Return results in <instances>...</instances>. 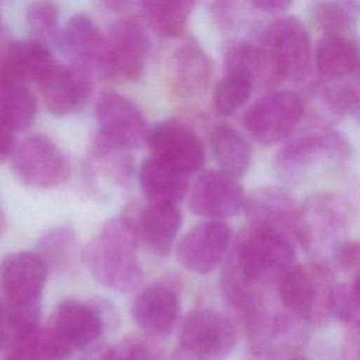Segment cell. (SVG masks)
<instances>
[{"mask_svg":"<svg viewBox=\"0 0 360 360\" xmlns=\"http://www.w3.org/2000/svg\"><path fill=\"white\" fill-rule=\"evenodd\" d=\"M345 360H360V329H353L343 346Z\"/></svg>","mask_w":360,"mask_h":360,"instance_id":"obj_39","label":"cell"},{"mask_svg":"<svg viewBox=\"0 0 360 360\" xmlns=\"http://www.w3.org/2000/svg\"><path fill=\"white\" fill-rule=\"evenodd\" d=\"M104 326L105 321L97 305L69 298L56 305L49 328L72 353L96 342Z\"/></svg>","mask_w":360,"mask_h":360,"instance_id":"obj_20","label":"cell"},{"mask_svg":"<svg viewBox=\"0 0 360 360\" xmlns=\"http://www.w3.org/2000/svg\"><path fill=\"white\" fill-rule=\"evenodd\" d=\"M89 271L101 285L129 292L139 287L143 271L138 257V229L124 218L104 224L84 252Z\"/></svg>","mask_w":360,"mask_h":360,"instance_id":"obj_2","label":"cell"},{"mask_svg":"<svg viewBox=\"0 0 360 360\" xmlns=\"http://www.w3.org/2000/svg\"><path fill=\"white\" fill-rule=\"evenodd\" d=\"M132 318L150 336H167L180 312V292L173 281L162 280L145 287L132 302Z\"/></svg>","mask_w":360,"mask_h":360,"instance_id":"obj_18","label":"cell"},{"mask_svg":"<svg viewBox=\"0 0 360 360\" xmlns=\"http://www.w3.org/2000/svg\"><path fill=\"white\" fill-rule=\"evenodd\" d=\"M11 37H10V32L7 30V25L3 20V15H1V11H0V58L1 55L4 53V51L7 49V46L11 44Z\"/></svg>","mask_w":360,"mask_h":360,"instance_id":"obj_42","label":"cell"},{"mask_svg":"<svg viewBox=\"0 0 360 360\" xmlns=\"http://www.w3.org/2000/svg\"><path fill=\"white\" fill-rule=\"evenodd\" d=\"M179 340L188 360H225L236 346V332L224 314L200 308L183 319Z\"/></svg>","mask_w":360,"mask_h":360,"instance_id":"obj_7","label":"cell"},{"mask_svg":"<svg viewBox=\"0 0 360 360\" xmlns=\"http://www.w3.org/2000/svg\"><path fill=\"white\" fill-rule=\"evenodd\" d=\"M11 167L21 183L37 190L56 187L70 173L63 150L53 139L42 134L30 135L15 145L11 153Z\"/></svg>","mask_w":360,"mask_h":360,"instance_id":"obj_6","label":"cell"},{"mask_svg":"<svg viewBox=\"0 0 360 360\" xmlns=\"http://www.w3.org/2000/svg\"><path fill=\"white\" fill-rule=\"evenodd\" d=\"M94 77L83 68L56 62L38 83L48 111L58 117L77 112L90 98Z\"/></svg>","mask_w":360,"mask_h":360,"instance_id":"obj_16","label":"cell"},{"mask_svg":"<svg viewBox=\"0 0 360 360\" xmlns=\"http://www.w3.org/2000/svg\"><path fill=\"white\" fill-rule=\"evenodd\" d=\"M359 14L357 0H321L312 11L316 27L325 35H345L356 24Z\"/></svg>","mask_w":360,"mask_h":360,"instance_id":"obj_32","label":"cell"},{"mask_svg":"<svg viewBox=\"0 0 360 360\" xmlns=\"http://www.w3.org/2000/svg\"><path fill=\"white\" fill-rule=\"evenodd\" d=\"M69 350L60 343L51 328H37L14 338L6 360H65Z\"/></svg>","mask_w":360,"mask_h":360,"instance_id":"obj_31","label":"cell"},{"mask_svg":"<svg viewBox=\"0 0 360 360\" xmlns=\"http://www.w3.org/2000/svg\"><path fill=\"white\" fill-rule=\"evenodd\" d=\"M0 77H1V68H0Z\"/></svg>","mask_w":360,"mask_h":360,"instance_id":"obj_45","label":"cell"},{"mask_svg":"<svg viewBox=\"0 0 360 360\" xmlns=\"http://www.w3.org/2000/svg\"><path fill=\"white\" fill-rule=\"evenodd\" d=\"M181 226V214L174 204L150 202L139 215L138 235L160 256L172 252Z\"/></svg>","mask_w":360,"mask_h":360,"instance_id":"obj_26","label":"cell"},{"mask_svg":"<svg viewBox=\"0 0 360 360\" xmlns=\"http://www.w3.org/2000/svg\"><path fill=\"white\" fill-rule=\"evenodd\" d=\"M231 236V228L222 219L204 221L181 238L176 248L177 260L191 273H210L225 260Z\"/></svg>","mask_w":360,"mask_h":360,"instance_id":"obj_14","label":"cell"},{"mask_svg":"<svg viewBox=\"0 0 360 360\" xmlns=\"http://www.w3.org/2000/svg\"><path fill=\"white\" fill-rule=\"evenodd\" d=\"M246 205V195L238 179L219 170L202 172L193 184L190 208L208 219H225L238 215Z\"/></svg>","mask_w":360,"mask_h":360,"instance_id":"obj_15","label":"cell"},{"mask_svg":"<svg viewBox=\"0 0 360 360\" xmlns=\"http://www.w3.org/2000/svg\"><path fill=\"white\" fill-rule=\"evenodd\" d=\"M252 91L253 84L246 76L236 72H226L214 90V108L219 115H231L250 98Z\"/></svg>","mask_w":360,"mask_h":360,"instance_id":"obj_34","label":"cell"},{"mask_svg":"<svg viewBox=\"0 0 360 360\" xmlns=\"http://www.w3.org/2000/svg\"><path fill=\"white\" fill-rule=\"evenodd\" d=\"M167 80L179 96H198L205 91L212 75V62L193 39L179 37V44L166 59Z\"/></svg>","mask_w":360,"mask_h":360,"instance_id":"obj_21","label":"cell"},{"mask_svg":"<svg viewBox=\"0 0 360 360\" xmlns=\"http://www.w3.org/2000/svg\"><path fill=\"white\" fill-rule=\"evenodd\" d=\"M25 24L34 39L58 45L62 28L60 10L55 0H31L25 7Z\"/></svg>","mask_w":360,"mask_h":360,"instance_id":"obj_33","label":"cell"},{"mask_svg":"<svg viewBox=\"0 0 360 360\" xmlns=\"http://www.w3.org/2000/svg\"><path fill=\"white\" fill-rule=\"evenodd\" d=\"M291 238L274 228L250 224L229 249L221 274L226 300L246 311L263 298L262 287L277 283L294 264Z\"/></svg>","mask_w":360,"mask_h":360,"instance_id":"obj_1","label":"cell"},{"mask_svg":"<svg viewBox=\"0 0 360 360\" xmlns=\"http://www.w3.org/2000/svg\"><path fill=\"white\" fill-rule=\"evenodd\" d=\"M226 72H236L246 76L253 89L273 90L285 77L287 72L281 60L263 44L236 42L225 53Z\"/></svg>","mask_w":360,"mask_h":360,"instance_id":"obj_22","label":"cell"},{"mask_svg":"<svg viewBox=\"0 0 360 360\" xmlns=\"http://www.w3.org/2000/svg\"><path fill=\"white\" fill-rule=\"evenodd\" d=\"M359 262H360V259H359ZM357 277H360V273H359V276Z\"/></svg>","mask_w":360,"mask_h":360,"instance_id":"obj_46","label":"cell"},{"mask_svg":"<svg viewBox=\"0 0 360 360\" xmlns=\"http://www.w3.org/2000/svg\"><path fill=\"white\" fill-rule=\"evenodd\" d=\"M347 225L345 204L332 194L311 195L300 205L295 239L314 255L335 253L345 243Z\"/></svg>","mask_w":360,"mask_h":360,"instance_id":"obj_5","label":"cell"},{"mask_svg":"<svg viewBox=\"0 0 360 360\" xmlns=\"http://www.w3.org/2000/svg\"><path fill=\"white\" fill-rule=\"evenodd\" d=\"M266 45L283 63L287 77L302 79L311 66V39L307 28L294 17L271 21L262 35Z\"/></svg>","mask_w":360,"mask_h":360,"instance_id":"obj_19","label":"cell"},{"mask_svg":"<svg viewBox=\"0 0 360 360\" xmlns=\"http://www.w3.org/2000/svg\"><path fill=\"white\" fill-rule=\"evenodd\" d=\"M38 100L27 83L7 77L1 70L0 77V121L10 129L24 131L35 120Z\"/></svg>","mask_w":360,"mask_h":360,"instance_id":"obj_29","label":"cell"},{"mask_svg":"<svg viewBox=\"0 0 360 360\" xmlns=\"http://www.w3.org/2000/svg\"><path fill=\"white\" fill-rule=\"evenodd\" d=\"M138 180L143 195L155 204H177L188 188V174L150 156L139 167Z\"/></svg>","mask_w":360,"mask_h":360,"instance_id":"obj_25","label":"cell"},{"mask_svg":"<svg viewBox=\"0 0 360 360\" xmlns=\"http://www.w3.org/2000/svg\"><path fill=\"white\" fill-rule=\"evenodd\" d=\"M49 267L38 252H14L0 264V288L4 307L41 305Z\"/></svg>","mask_w":360,"mask_h":360,"instance_id":"obj_13","label":"cell"},{"mask_svg":"<svg viewBox=\"0 0 360 360\" xmlns=\"http://www.w3.org/2000/svg\"><path fill=\"white\" fill-rule=\"evenodd\" d=\"M86 360H162L160 349L145 336H128L93 352Z\"/></svg>","mask_w":360,"mask_h":360,"instance_id":"obj_35","label":"cell"},{"mask_svg":"<svg viewBox=\"0 0 360 360\" xmlns=\"http://www.w3.org/2000/svg\"><path fill=\"white\" fill-rule=\"evenodd\" d=\"M304 115L302 98L287 90L270 91L256 100L243 115L248 132L262 145L287 138Z\"/></svg>","mask_w":360,"mask_h":360,"instance_id":"obj_9","label":"cell"},{"mask_svg":"<svg viewBox=\"0 0 360 360\" xmlns=\"http://www.w3.org/2000/svg\"><path fill=\"white\" fill-rule=\"evenodd\" d=\"M14 148H15L14 131L0 121V162L11 156Z\"/></svg>","mask_w":360,"mask_h":360,"instance_id":"obj_38","label":"cell"},{"mask_svg":"<svg viewBox=\"0 0 360 360\" xmlns=\"http://www.w3.org/2000/svg\"><path fill=\"white\" fill-rule=\"evenodd\" d=\"M150 156L179 169L186 174L197 173L205 162V148L198 134L177 120L153 125L146 136Z\"/></svg>","mask_w":360,"mask_h":360,"instance_id":"obj_12","label":"cell"},{"mask_svg":"<svg viewBox=\"0 0 360 360\" xmlns=\"http://www.w3.org/2000/svg\"><path fill=\"white\" fill-rule=\"evenodd\" d=\"M291 360H308V359H304V357H297V359H291Z\"/></svg>","mask_w":360,"mask_h":360,"instance_id":"obj_44","label":"cell"},{"mask_svg":"<svg viewBox=\"0 0 360 360\" xmlns=\"http://www.w3.org/2000/svg\"><path fill=\"white\" fill-rule=\"evenodd\" d=\"M333 315L353 329H360V277L335 287Z\"/></svg>","mask_w":360,"mask_h":360,"instance_id":"obj_37","label":"cell"},{"mask_svg":"<svg viewBox=\"0 0 360 360\" xmlns=\"http://www.w3.org/2000/svg\"><path fill=\"white\" fill-rule=\"evenodd\" d=\"M211 150L219 169L236 179L249 169L252 148L245 136L229 125H218L212 131Z\"/></svg>","mask_w":360,"mask_h":360,"instance_id":"obj_30","label":"cell"},{"mask_svg":"<svg viewBox=\"0 0 360 360\" xmlns=\"http://www.w3.org/2000/svg\"><path fill=\"white\" fill-rule=\"evenodd\" d=\"M250 224L274 228L295 238L300 205L281 187H263L246 197L245 205Z\"/></svg>","mask_w":360,"mask_h":360,"instance_id":"obj_23","label":"cell"},{"mask_svg":"<svg viewBox=\"0 0 360 360\" xmlns=\"http://www.w3.org/2000/svg\"><path fill=\"white\" fill-rule=\"evenodd\" d=\"M350 153L347 139L339 132H311L287 142L274 158V170L285 183H300L319 165L342 162Z\"/></svg>","mask_w":360,"mask_h":360,"instance_id":"obj_4","label":"cell"},{"mask_svg":"<svg viewBox=\"0 0 360 360\" xmlns=\"http://www.w3.org/2000/svg\"><path fill=\"white\" fill-rule=\"evenodd\" d=\"M103 8L111 13H124L129 10L132 6H138V0H94Z\"/></svg>","mask_w":360,"mask_h":360,"instance_id":"obj_41","label":"cell"},{"mask_svg":"<svg viewBox=\"0 0 360 360\" xmlns=\"http://www.w3.org/2000/svg\"><path fill=\"white\" fill-rule=\"evenodd\" d=\"M197 0H138V7L149 30L166 39L184 35Z\"/></svg>","mask_w":360,"mask_h":360,"instance_id":"obj_28","label":"cell"},{"mask_svg":"<svg viewBox=\"0 0 360 360\" xmlns=\"http://www.w3.org/2000/svg\"><path fill=\"white\" fill-rule=\"evenodd\" d=\"M315 62L326 80L352 76L360 70V45L345 35H323L316 46Z\"/></svg>","mask_w":360,"mask_h":360,"instance_id":"obj_27","label":"cell"},{"mask_svg":"<svg viewBox=\"0 0 360 360\" xmlns=\"http://www.w3.org/2000/svg\"><path fill=\"white\" fill-rule=\"evenodd\" d=\"M7 333H8V326L6 321V314H4V307L0 304V347L4 346L7 340Z\"/></svg>","mask_w":360,"mask_h":360,"instance_id":"obj_43","label":"cell"},{"mask_svg":"<svg viewBox=\"0 0 360 360\" xmlns=\"http://www.w3.org/2000/svg\"><path fill=\"white\" fill-rule=\"evenodd\" d=\"M76 238L69 228H53L39 240V255L48 267H62L69 263L75 253Z\"/></svg>","mask_w":360,"mask_h":360,"instance_id":"obj_36","label":"cell"},{"mask_svg":"<svg viewBox=\"0 0 360 360\" xmlns=\"http://www.w3.org/2000/svg\"><path fill=\"white\" fill-rule=\"evenodd\" d=\"M58 45L75 63L93 77L114 79V66L108 35L87 14L72 15L62 27Z\"/></svg>","mask_w":360,"mask_h":360,"instance_id":"obj_8","label":"cell"},{"mask_svg":"<svg viewBox=\"0 0 360 360\" xmlns=\"http://www.w3.org/2000/svg\"><path fill=\"white\" fill-rule=\"evenodd\" d=\"M98 131L96 136L124 149L139 148L146 142L148 124L143 112L127 96L117 91H104L96 103Z\"/></svg>","mask_w":360,"mask_h":360,"instance_id":"obj_11","label":"cell"},{"mask_svg":"<svg viewBox=\"0 0 360 360\" xmlns=\"http://www.w3.org/2000/svg\"><path fill=\"white\" fill-rule=\"evenodd\" d=\"M283 308L304 323H323L333 315L335 287L321 264H292L276 283Z\"/></svg>","mask_w":360,"mask_h":360,"instance_id":"obj_3","label":"cell"},{"mask_svg":"<svg viewBox=\"0 0 360 360\" xmlns=\"http://www.w3.org/2000/svg\"><path fill=\"white\" fill-rule=\"evenodd\" d=\"M108 41L114 76L127 82L141 79L152 49L146 24L132 17H122L111 25Z\"/></svg>","mask_w":360,"mask_h":360,"instance_id":"obj_17","label":"cell"},{"mask_svg":"<svg viewBox=\"0 0 360 360\" xmlns=\"http://www.w3.org/2000/svg\"><path fill=\"white\" fill-rule=\"evenodd\" d=\"M256 8L266 13H281L285 11L292 0H250Z\"/></svg>","mask_w":360,"mask_h":360,"instance_id":"obj_40","label":"cell"},{"mask_svg":"<svg viewBox=\"0 0 360 360\" xmlns=\"http://www.w3.org/2000/svg\"><path fill=\"white\" fill-rule=\"evenodd\" d=\"M55 63L49 45L34 38L11 41L0 58L3 73L27 84H38Z\"/></svg>","mask_w":360,"mask_h":360,"instance_id":"obj_24","label":"cell"},{"mask_svg":"<svg viewBox=\"0 0 360 360\" xmlns=\"http://www.w3.org/2000/svg\"><path fill=\"white\" fill-rule=\"evenodd\" d=\"M246 336L257 357H276L302 342L300 325L304 323L285 308L283 312L266 305L264 298L245 311Z\"/></svg>","mask_w":360,"mask_h":360,"instance_id":"obj_10","label":"cell"}]
</instances>
